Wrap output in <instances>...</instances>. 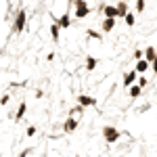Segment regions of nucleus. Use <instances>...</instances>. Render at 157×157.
Instances as JSON below:
<instances>
[{
    "label": "nucleus",
    "mask_w": 157,
    "mask_h": 157,
    "mask_svg": "<svg viewBox=\"0 0 157 157\" xmlns=\"http://www.w3.org/2000/svg\"><path fill=\"white\" fill-rule=\"evenodd\" d=\"M101 134H103V140L107 143V145H117L121 138V130H117L115 126H105L103 130H101Z\"/></svg>",
    "instance_id": "f257e3e1"
},
{
    "label": "nucleus",
    "mask_w": 157,
    "mask_h": 157,
    "mask_svg": "<svg viewBox=\"0 0 157 157\" xmlns=\"http://www.w3.org/2000/svg\"><path fill=\"white\" fill-rule=\"evenodd\" d=\"M27 25V13L23 9H19L17 15H15V21H13V34H21Z\"/></svg>",
    "instance_id": "f03ea898"
},
{
    "label": "nucleus",
    "mask_w": 157,
    "mask_h": 157,
    "mask_svg": "<svg viewBox=\"0 0 157 157\" xmlns=\"http://www.w3.org/2000/svg\"><path fill=\"white\" fill-rule=\"evenodd\" d=\"M75 101H78L80 107H84V109L86 107H97V105H98V98L97 97H92V94H82V92L75 97Z\"/></svg>",
    "instance_id": "7ed1b4c3"
},
{
    "label": "nucleus",
    "mask_w": 157,
    "mask_h": 157,
    "mask_svg": "<svg viewBox=\"0 0 157 157\" xmlns=\"http://www.w3.org/2000/svg\"><path fill=\"white\" fill-rule=\"evenodd\" d=\"M78 126H80V120H75V117H65L61 130H63L65 134H73L75 130H78Z\"/></svg>",
    "instance_id": "20e7f679"
},
{
    "label": "nucleus",
    "mask_w": 157,
    "mask_h": 157,
    "mask_svg": "<svg viewBox=\"0 0 157 157\" xmlns=\"http://www.w3.org/2000/svg\"><path fill=\"white\" fill-rule=\"evenodd\" d=\"M136 78H138V73L134 71V69H128V71L121 75V86L124 88H130L132 84H136Z\"/></svg>",
    "instance_id": "39448f33"
},
{
    "label": "nucleus",
    "mask_w": 157,
    "mask_h": 157,
    "mask_svg": "<svg viewBox=\"0 0 157 157\" xmlns=\"http://www.w3.org/2000/svg\"><path fill=\"white\" fill-rule=\"evenodd\" d=\"M25 113H27V103H25V101H21V103H19V107H17V111H15V113H11L9 117H11V120H15V124H19V121L25 117Z\"/></svg>",
    "instance_id": "423d86ee"
},
{
    "label": "nucleus",
    "mask_w": 157,
    "mask_h": 157,
    "mask_svg": "<svg viewBox=\"0 0 157 157\" xmlns=\"http://www.w3.org/2000/svg\"><path fill=\"white\" fill-rule=\"evenodd\" d=\"M98 67H101V61H98L97 57H92V55H88V57H86V61H84V69L88 73H92V71H97Z\"/></svg>",
    "instance_id": "0eeeda50"
},
{
    "label": "nucleus",
    "mask_w": 157,
    "mask_h": 157,
    "mask_svg": "<svg viewBox=\"0 0 157 157\" xmlns=\"http://www.w3.org/2000/svg\"><path fill=\"white\" fill-rule=\"evenodd\" d=\"M113 29H117V19H103L101 21V34H111Z\"/></svg>",
    "instance_id": "6e6552de"
},
{
    "label": "nucleus",
    "mask_w": 157,
    "mask_h": 157,
    "mask_svg": "<svg viewBox=\"0 0 157 157\" xmlns=\"http://www.w3.org/2000/svg\"><path fill=\"white\" fill-rule=\"evenodd\" d=\"M55 23L59 25L61 32H63V29H69V27H71V15H69V13L61 15V17H57V19H55Z\"/></svg>",
    "instance_id": "1a4fd4ad"
},
{
    "label": "nucleus",
    "mask_w": 157,
    "mask_h": 157,
    "mask_svg": "<svg viewBox=\"0 0 157 157\" xmlns=\"http://www.w3.org/2000/svg\"><path fill=\"white\" fill-rule=\"evenodd\" d=\"M101 11H103V19H117L115 4H105V6H101Z\"/></svg>",
    "instance_id": "9d476101"
},
{
    "label": "nucleus",
    "mask_w": 157,
    "mask_h": 157,
    "mask_svg": "<svg viewBox=\"0 0 157 157\" xmlns=\"http://www.w3.org/2000/svg\"><path fill=\"white\" fill-rule=\"evenodd\" d=\"M149 67H151V65H149L145 59H138V61H134V67H132V69L138 73V75H145V73L149 71Z\"/></svg>",
    "instance_id": "9b49d317"
},
{
    "label": "nucleus",
    "mask_w": 157,
    "mask_h": 157,
    "mask_svg": "<svg viewBox=\"0 0 157 157\" xmlns=\"http://www.w3.org/2000/svg\"><path fill=\"white\" fill-rule=\"evenodd\" d=\"M140 94H143V88H138L136 84H132L130 88H126V97H128V101H136V98H140Z\"/></svg>",
    "instance_id": "f8f14e48"
},
{
    "label": "nucleus",
    "mask_w": 157,
    "mask_h": 157,
    "mask_svg": "<svg viewBox=\"0 0 157 157\" xmlns=\"http://www.w3.org/2000/svg\"><path fill=\"white\" fill-rule=\"evenodd\" d=\"M143 59H145L149 65H153V63H155V46H153V44H149V46L143 50Z\"/></svg>",
    "instance_id": "ddd939ff"
},
{
    "label": "nucleus",
    "mask_w": 157,
    "mask_h": 157,
    "mask_svg": "<svg viewBox=\"0 0 157 157\" xmlns=\"http://www.w3.org/2000/svg\"><path fill=\"white\" fill-rule=\"evenodd\" d=\"M48 34H50V38H52V42H59L61 40V29H59V25L55 23V21L48 25Z\"/></svg>",
    "instance_id": "4468645a"
},
{
    "label": "nucleus",
    "mask_w": 157,
    "mask_h": 157,
    "mask_svg": "<svg viewBox=\"0 0 157 157\" xmlns=\"http://www.w3.org/2000/svg\"><path fill=\"white\" fill-rule=\"evenodd\" d=\"M80 115H84V107H80V105H75L67 111V117H75V120H80Z\"/></svg>",
    "instance_id": "2eb2a0df"
},
{
    "label": "nucleus",
    "mask_w": 157,
    "mask_h": 157,
    "mask_svg": "<svg viewBox=\"0 0 157 157\" xmlns=\"http://www.w3.org/2000/svg\"><path fill=\"white\" fill-rule=\"evenodd\" d=\"M115 11H117V19H120V17H124L126 13L130 11V9H128V2H126V0L117 2V4H115Z\"/></svg>",
    "instance_id": "dca6fc26"
},
{
    "label": "nucleus",
    "mask_w": 157,
    "mask_h": 157,
    "mask_svg": "<svg viewBox=\"0 0 157 157\" xmlns=\"http://www.w3.org/2000/svg\"><path fill=\"white\" fill-rule=\"evenodd\" d=\"M86 38H92V40H97V42H103V34L97 32L94 27H88V29H86Z\"/></svg>",
    "instance_id": "f3484780"
},
{
    "label": "nucleus",
    "mask_w": 157,
    "mask_h": 157,
    "mask_svg": "<svg viewBox=\"0 0 157 157\" xmlns=\"http://www.w3.org/2000/svg\"><path fill=\"white\" fill-rule=\"evenodd\" d=\"M124 19H126V25H128V27H134V25H136V15H134L132 11L126 13V15H124Z\"/></svg>",
    "instance_id": "a211bd4d"
},
{
    "label": "nucleus",
    "mask_w": 157,
    "mask_h": 157,
    "mask_svg": "<svg viewBox=\"0 0 157 157\" xmlns=\"http://www.w3.org/2000/svg\"><path fill=\"white\" fill-rule=\"evenodd\" d=\"M36 134H38V126L32 124V126H27V128H25V138H34Z\"/></svg>",
    "instance_id": "6ab92c4d"
},
{
    "label": "nucleus",
    "mask_w": 157,
    "mask_h": 157,
    "mask_svg": "<svg viewBox=\"0 0 157 157\" xmlns=\"http://www.w3.org/2000/svg\"><path fill=\"white\" fill-rule=\"evenodd\" d=\"M136 86L145 90L147 86H149V78H147V75H138V78H136Z\"/></svg>",
    "instance_id": "aec40b11"
},
{
    "label": "nucleus",
    "mask_w": 157,
    "mask_h": 157,
    "mask_svg": "<svg viewBox=\"0 0 157 157\" xmlns=\"http://www.w3.org/2000/svg\"><path fill=\"white\" fill-rule=\"evenodd\" d=\"M9 103H11V94H9V92H4V94L0 97V107H6Z\"/></svg>",
    "instance_id": "412c9836"
},
{
    "label": "nucleus",
    "mask_w": 157,
    "mask_h": 157,
    "mask_svg": "<svg viewBox=\"0 0 157 157\" xmlns=\"http://www.w3.org/2000/svg\"><path fill=\"white\" fill-rule=\"evenodd\" d=\"M147 0H136V13H145Z\"/></svg>",
    "instance_id": "4be33fe9"
},
{
    "label": "nucleus",
    "mask_w": 157,
    "mask_h": 157,
    "mask_svg": "<svg viewBox=\"0 0 157 157\" xmlns=\"http://www.w3.org/2000/svg\"><path fill=\"white\" fill-rule=\"evenodd\" d=\"M32 151H34L32 147H25V149H23V151H21V153H19L17 157H29V155H32Z\"/></svg>",
    "instance_id": "5701e85b"
},
{
    "label": "nucleus",
    "mask_w": 157,
    "mask_h": 157,
    "mask_svg": "<svg viewBox=\"0 0 157 157\" xmlns=\"http://www.w3.org/2000/svg\"><path fill=\"white\" fill-rule=\"evenodd\" d=\"M134 59H136V61H138V59H143V50H138V48L134 50Z\"/></svg>",
    "instance_id": "b1692460"
},
{
    "label": "nucleus",
    "mask_w": 157,
    "mask_h": 157,
    "mask_svg": "<svg viewBox=\"0 0 157 157\" xmlns=\"http://www.w3.org/2000/svg\"><path fill=\"white\" fill-rule=\"evenodd\" d=\"M73 157H80V155H73Z\"/></svg>",
    "instance_id": "393cba45"
}]
</instances>
